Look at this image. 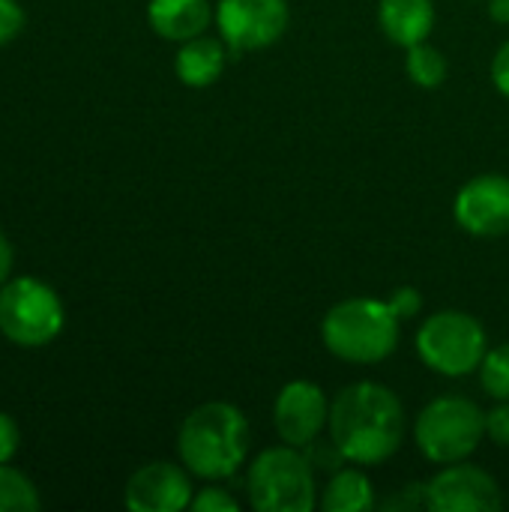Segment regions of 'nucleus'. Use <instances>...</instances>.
I'll use <instances>...</instances> for the list:
<instances>
[{"instance_id": "f257e3e1", "label": "nucleus", "mask_w": 509, "mask_h": 512, "mask_svg": "<svg viewBox=\"0 0 509 512\" xmlns=\"http://www.w3.org/2000/svg\"><path fill=\"white\" fill-rule=\"evenodd\" d=\"M327 435L345 462L375 468L393 459L405 444V405L387 384L354 381L330 399Z\"/></svg>"}, {"instance_id": "f03ea898", "label": "nucleus", "mask_w": 509, "mask_h": 512, "mask_svg": "<svg viewBox=\"0 0 509 512\" xmlns=\"http://www.w3.org/2000/svg\"><path fill=\"white\" fill-rule=\"evenodd\" d=\"M249 420L231 402L192 408L177 429V456L195 480H231L249 456Z\"/></svg>"}, {"instance_id": "7ed1b4c3", "label": "nucleus", "mask_w": 509, "mask_h": 512, "mask_svg": "<svg viewBox=\"0 0 509 512\" xmlns=\"http://www.w3.org/2000/svg\"><path fill=\"white\" fill-rule=\"evenodd\" d=\"M402 318L381 297H348L321 318L324 348L351 366H378L396 354Z\"/></svg>"}, {"instance_id": "20e7f679", "label": "nucleus", "mask_w": 509, "mask_h": 512, "mask_svg": "<svg viewBox=\"0 0 509 512\" xmlns=\"http://www.w3.org/2000/svg\"><path fill=\"white\" fill-rule=\"evenodd\" d=\"M306 450L276 444L246 465V498L255 512H309L321 492Z\"/></svg>"}, {"instance_id": "39448f33", "label": "nucleus", "mask_w": 509, "mask_h": 512, "mask_svg": "<svg viewBox=\"0 0 509 512\" xmlns=\"http://www.w3.org/2000/svg\"><path fill=\"white\" fill-rule=\"evenodd\" d=\"M414 444L432 465H453L471 459L486 438V411L459 393L432 399L414 417Z\"/></svg>"}, {"instance_id": "423d86ee", "label": "nucleus", "mask_w": 509, "mask_h": 512, "mask_svg": "<svg viewBox=\"0 0 509 512\" xmlns=\"http://www.w3.org/2000/svg\"><path fill=\"white\" fill-rule=\"evenodd\" d=\"M414 348L429 372L444 378H468L480 372L489 351V336L474 315L462 309H441L417 327Z\"/></svg>"}, {"instance_id": "0eeeda50", "label": "nucleus", "mask_w": 509, "mask_h": 512, "mask_svg": "<svg viewBox=\"0 0 509 512\" xmlns=\"http://www.w3.org/2000/svg\"><path fill=\"white\" fill-rule=\"evenodd\" d=\"M63 324V300L42 279L15 276L0 285V333L12 345L45 348L63 333Z\"/></svg>"}, {"instance_id": "6e6552de", "label": "nucleus", "mask_w": 509, "mask_h": 512, "mask_svg": "<svg viewBox=\"0 0 509 512\" xmlns=\"http://www.w3.org/2000/svg\"><path fill=\"white\" fill-rule=\"evenodd\" d=\"M213 24L231 54H249L285 36L291 9L288 0H219Z\"/></svg>"}, {"instance_id": "1a4fd4ad", "label": "nucleus", "mask_w": 509, "mask_h": 512, "mask_svg": "<svg viewBox=\"0 0 509 512\" xmlns=\"http://www.w3.org/2000/svg\"><path fill=\"white\" fill-rule=\"evenodd\" d=\"M426 504L435 512H498L504 507V492L489 471L465 459L441 465L426 480Z\"/></svg>"}, {"instance_id": "9d476101", "label": "nucleus", "mask_w": 509, "mask_h": 512, "mask_svg": "<svg viewBox=\"0 0 509 512\" xmlns=\"http://www.w3.org/2000/svg\"><path fill=\"white\" fill-rule=\"evenodd\" d=\"M330 423V399L321 384L297 378L288 381L273 402V429L282 444L306 450L315 444Z\"/></svg>"}, {"instance_id": "9b49d317", "label": "nucleus", "mask_w": 509, "mask_h": 512, "mask_svg": "<svg viewBox=\"0 0 509 512\" xmlns=\"http://www.w3.org/2000/svg\"><path fill=\"white\" fill-rule=\"evenodd\" d=\"M456 225L480 240H498L509 234V177L477 174L453 198Z\"/></svg>"}, {"instance_id": "f8f14e48", "label": "nucleus", "mask_w": 509, "mask_h": 512, "mask_svg": "<svg viewBox=\"0 0 509 512\" xmlns=\"http://www.w3.org/2000/svg\"><path fill=\"white\" fill-rule=\"evenodd\" d=\"M195 495L192 474L183 462H147L123 486V504L132 512H183Z\"/></svg>"}, {"instance_id": "ddd939ff", "label": "nucleus", "mask_w": 509, "mask_h": 512, "mask_svg": "<svg viewBox=\"0 0 509 512\" xmlns=\"http://www.w3.org/2000/svg\"><path fill=\"white\" fill-rule=\"evenodd\" d=\"M216 6L210 0H150L147 24L165 42H186L210 30Z\"/></svg>"}, {"instance_id": "4468645a", "label": "nucleus", "mask_w": 509, "mask_h": 512, "mask_svg": "<svg viewBox=\"0 0 509 512\" xmlns=\"http://www.w3.org/2000/svg\"><path fill=\"white\" fill-rule=\"evenodd\" d=\"M228 54H231V48L222 42V36L201 33L195 39L180 42V48L174 54V75L192 90L213 87L228 66Z\"/></svg>"}, {"instance_id": "2eb2a0df", "label": "nucleus", "mask_w": 509, "mask_h": 512, "mask_svg": "<svg viewBox=\"0 0 509 512\" xmlns=\"http://www.w3.org/2000/svg\"><path fill=\"white\" fill-rule=\"evenodd\" d=\"M435 21V0H378V27L399 48L426 42Z\"/></svg>"}, {"instance_id": "dca6fc26", "label": "nucleus", "mask_w": 509, "mask_h": 512, "mask_svg": "<svg viewBox=\"0 0 509 512\" xmlns=\"http://www.w3.org/2000/svg\"><path fill=\"white\" fill-rule=\"evenodd\" d=\"M318 507L324 512H369L378 507L375 489L369 474L363 471V465L345 462L342 468H336L327 480V486L321 489Z\"/></svg>"}, {"instance_id": "f3484780", "label": "nucleus", "mask_w": 509, "mask_h": 512, "mask_svg": "<svg viewBox=\"0 0 509 512\" xmlns=\"http://www.w3.org/2000/svg\"><path fill=\"white\" fill-rule=\"evenodd\" d=\"M405 75L411 78V84H417L423 90H438L450 75L447 54L438 45H432L429 39L417 42V45L405 48Z\"/></svg>"}, {"instance_id": "a211bd4d", "label": "nucleus", "mask_w": 509, "mask_h": 512, "mask_svg": "<svg viewBox=\"0 0 509 512\" xmlns=\"http://www.w3.org/2000/svg\"><path fill=\"white\" fill-rule=\"evenodd\" d=\"M42 498L33 486V480L12 468L9 462L0 465V512H33L39 510Z\"/></svg>"}, {"instance_id": "6ab92c4d", "label": "nucleus", "mask_w": 509, "mask_h": 512, "mask_svg": "<svg viewBox=\"0 0 509 512\" xmlns=\"http://www.w3.org/2000/svg\"><path fill=\"white\" fill-rule=\"evenodd\" d=\"M477 375H480V387L489 399L509 402V342L489 345Z\"/></svg>"}, {"instance_id": "aec40b11", "label": "nucleus", "mask_w": 509, "mask_h": 512, "mask_svg": "<svg viewBox=\"0 0 509 512\" xmlns=\"http://www.w3.org/2000/svg\"><path fill=\"white\" fill-rule=\"evenodd\" d=\"M189 510L192 512H237L240 510V501L228 492V489H222L219 483H207L204 489H198L195 495H192V504H189Z\"/></svg>"}, {"instance_id": "412c9836", "label": "nucleus", "mask_w": 509, "mask_h": 512, "mask_svg": "<svg viewBox=\"0 0 509 512\" xmlns=\"http://www.w3.org/2000/svg\"><path fill=\"white\" fill-rule=\"evenodd\" d=\"M384 510H429L426 504V483H408L396 489L384 504Z\"/></svg>"}, {"instance_id": "4be33fe9", "label": "nucleus", "mask_w": 509, "mask_h": 512, "mask_svg": "<svg viewBox=\"0 0 509 512\" xmlns=\"http://www.w3.org/2000/svg\"><path fill=\"white\" fill-rule=\"evenodd\" d=\"M486 438L495 447L509 450V402H498L492 411H486Z\"/></svg>"}, {"instance_id": "5701e85b", "label": "nucleus", "mask_w": 509, "mask_h": 512, "mask_svg": "<svg viewBox=\"0 0 509 512\" xmlns=\"http://www.w3.org/2000/svg\"><path fill=\"white\" fill-rule=\"evenodd\" d=\"M24 27V9L18 0H0V48L9 45Z\"/></svg>"}, {"instance_id": "b1692460", "label": "nucleus", "mask_w": 509, "mask_h": 512, "mask_svg": "<svg viewBox=\"0 0 509 512\" xmlns=\"http://www.w3.org/2000/svg\"><path fill=\"white\" fill-rule=\"evenodd\" d=\"M387 303L393 306V312H396L402 321H408V318H417V315H420V309H423V294H420L417 288H411V285H402V288H396V291L387 297Z\"/></svg>"}, {"instance_id": "393cba45", "label": "nucleus", "mask_w": 509, "mask_h": 512, "mask_svg": "<svg viewBox=\"0 0 509 512\" xmlns=\"http://www.w3.org/2000/svg\"><path fill=\"white\" fill-rule=\"evenodd\" d=\"M18 444H21V432H18L15 420L0 411V465L12 462V456L18 453Z\"/></svg>"}, {"instance_id": "a878e982", "label": "nucleus", "mask_w": 509, "mask_h": 512, "mask_svg": "<svg viewBox=\"0 0 509 512\" xmlns=\"http://www.w3.org/2000/svg\"><path fill=\"white\" fill-rule=\"evenodd\" d=\"M492 84L501 96L509 99V39L495 51L492 57Z\"/></svg>"}, {"instance_id": "bb28decb", "label": "nucleus", "mask_w": 509, "mask_h": 512, "mask_svg": "<svg viewBox=\"0 0 509 512\" xmlns=\"http://www.w3.org/2000/svg\"><path fill=\"white\" fill-rule=\"evenodd\" d=\"M12 264H15L12 243H9V237L0 231V285H3L6 279H12Z\"/></svg>"}, {"instance_id": "cd10ccee", "label": "nucleus", "mask_w": 509, "mask_h": 512, "mask_svg": "<svg viewBox=\"0 0 509 512\" xmlns=\"http://www.w3.org/2000/svg\"><path fill=\"white\" fill-rule=\"evenodd\" d=\"M489 18L495 24H509V0H489Z\"/></svg>"}]
</instances>
